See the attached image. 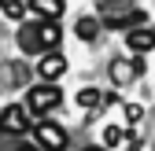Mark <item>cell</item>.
I'll list each match as a JSON object with an SVG mask.
<instances>
[{
    "label": "cell",
    "mask_w": 155,
    "mask_h": 151,
    "mask_svg": "<svg viewBox=\"0 0 155 151\" xmlns=\"http://www.w3.org/2000/svg\"><path fill=\"white\" fill-rule=\"evenodd\" d=\"M63 41V30L55 22H45V18H37V22H22L18 26V48L30 52V55H48L55 52Z\"/></svg>",
    "instance_id": "obj_1"
},
{
    "label": "cell",
    "mask_w": 155,
    "mask_h": 151,
    "mask_svg": "<svg viewBox=\"0 0 155 151\" xmlns=\"http://www.w3.org/2000/svg\"><path fill=\"white\" fill-rule=\"evenodd\" d=\"M100 15H104V26L107 30H140L144 22V11L133 4V0H100Z\"/></svg>",
    "instance_id": "obj_2"
},
{
    "label": "cell",
    "mask_w": 155,
    "mask_h": 151,
    "mask_svg": "<svg viewBox=\"0 0 155 151\" xmlns=\"http://www.w3.org/2000/svg\"><path fill=\"white\" fill-rule=\"evenodd\" d=\"M59 100H63V92L55 88L52 81H45V85L30 88V96H26V107L33 111V114H48V111H55V107H59Z\"/></svg>",
    "instance_id": "obj_3"
},
{
    "label": "cell",
    "mask_w": 155,
    "mask_h": 151,
    "mask_svg": "<svg viewBox=\"0 0 155 151\" xmlns=\"http://www.w3.org/2000/svg\"><path fill=\"white\" fill-rule=\"evenodd\" d=\"M33 140L41 151H67V133L55 122H37L33 125Z\"/></svg>",
    "instance_id": "obj_4"
},
{
    "label": "cell",
    "mask_w": 155,
    "mask_h": 151,
    "mask_svg": "<svg viewBox=\"0 0 155 151\" xmlns=\"http://www.w3.org/2000/svg\"><path fill=\"white\" fill-rule=\"evenodd\" d=\"M140 70L144 66L137 59H111V81L118 85V88H126V85H133V81L140 78Z\"/></svg>",
    "instance_id": "obj_5"
},
{
    "label": "cell",
    "mask_w": 155,
    "mask_h": 151,
    "mask_svg": "<svg viewBox=\"0 0 155 151\" xmlns=\"http://www.w3.org/2000/svg\"><path fill=\"white\" fill-rule=\"evenodd\" d=\"M30 129V118H26V111L18 107V103H8L4 107V133L15 137V133H26Z\"/></svg>",
    "instance_id": "obj_6"
},
{
    "label": "cell",
    "mask_w": 155,
    "mask_h": 151,
    "mask_svg": "<svg viewBox=\"0 0 155 151\" xmlns=\"http://www.w3.org/2000/svg\"><path fill=\"white\" fill-rule=\"evenodd\" d=\"M63 70H67V59H63L59 52H48V55H41V63H37V74H41L45 81L63 78Z\"/></svg>",
    "instance_id": "obj_7"
},
{
    "label": "cell",
    "mask_w": 155,
    "mask_h": 151,
    "mask_svg": "<svg viewBox=\"0 0 155 151\" xmlns=\"http://www.w3.org/2000/svg\"><path fill=\"white\" fill-rule=\"evenodd\" d=\"M126 44H129V52H151L155 48V30H129L126 33Z\"/></svg>",
    "instance_id": "obj_8"
},
{
    "label": "cell",
    "mask_w": 155,
    "mask_h": 151,
    "mask_svg": "<svg viewBox=\"0 0 155 151\" xmlns=\"http://www.w3.org/2000/svg\"><path fill=\"white\" fill-rule=\"evenodd\" d=\"M30 8L37 18H45V22H55V18L63 15V0H30Z\"/></svg>",
    "instance_id": "obj_9"
},
{
    "label": "cell",
    "mask_w": 155,
    "mask_h": 151,
    "mask_svg": "<svg viewBox=\"0 0 155 151\" xmlns=\"http://www.w3.org/2000/svg\"><path fill=\"white\" fill-rule=\"evenodd\" d=\"M74 33L81 37V41H96V33H100V18H78V26H74Z\"/></svg>",
    "instance_id": "obj_10"
},
{
    "label": "cell",
    "mask_w": 155,
    "mask_h": 151,
    "mask_svg": "<svg viewBox=\"0 0 155 151\" xmlns=\"http://www.w3.org/2000/svg\"><path fill=\"white\" fill-rule=\"evenodd\" d=\"M100 100H104V96H100L96 88H81V92H78V107H96Z\"/></svg>",
    "instance_id": "obj_11"
},
{
    "label": "cell",
    "mask_w": 155,
    "mask_h": 151,
    "mask_svg": "<svg viewBox=\"0 0 155 151\" xmlns=\"http://www.w3.org/2000/svg\"><path fill=\"white\" fill-rule=\"evenodd\" d=\"M22 11H26L22 0H8V4H4V15L11 18V22H22Z\"/></svg>",
    "instance_id": "obj_12"
},
{
    "label": "cell",
    "mask_w": 155,
    "mask_h": 151,
    "mask_svg": "<svg viewBox=\"0 0 155 151\" xmlns=\"http://www.w3.org/2000/svg\"><path fill=\"white\" fill-rule=\"evenodd\" d=\"M122 144V129L118 125H107L104 129V147H118Z\"/></svg>",
    "instance_id": "obj_13"
},
{
    "label": "cell",
    "mask_w": 155,
    "mask_h": 151,
    "mask_svg": "<svg viewBox=\"0 0 155 151\" xmlns=\"http://www.w3.org/2000/svg\"><path fill=\"white\" fill-rule=\"evenodd\" d=\"M140 118H144V111H140V103H129V107H126V122H129V125H137Z\"/></svg>",
    "instance_id": "obj_14"
},
{
    "label": "cell",
    "mask_w": 155,
    "mask_h": 151,
    "mask_svg": "<svg viewBox=\"0 0 155 151\" xmlns=\"http://www.w3.org/2000/svg\"><path fill=\"white\" fill-rule=\"evenodd\" d=\"M18 151H41V147H30V144H26V147H18Z\"/></svg>",
    "instance_id": "obj_15"
},
{
    "label": "cell",
    "mask_w": 155,
    "mask_h": 151,
    "mask_svg": "<svg viewBox=\"0 0 155 151\" xmlns=\"http://www.w3.org/2000/svg\"><path fill=\"white\" fill-rule=\"evenodd\" d=\"M85 151H107V147H85Z\"/></svg>",
    "instance_id": "obj_16"
}]
</instances>
